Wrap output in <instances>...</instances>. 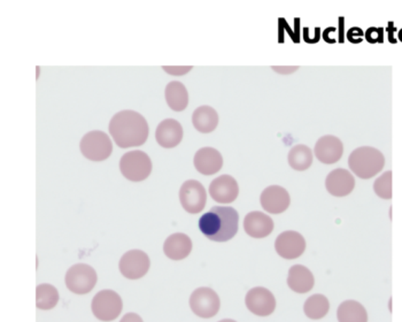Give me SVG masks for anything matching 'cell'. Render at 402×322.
I'll list each match as a JSON object with an SVG mask.
<instances>
[{
  "label": "cell",
  "mask_w": 402,
  "mask_h": 322,
  "mask_svg": "<svg viewBox=\"0 0 402 322\" xmlns=\"http://www.w3.org/2000/svg\"><path fill=\"white\" fill-rule=\"evenodd\" d=\"M179 200L186 212L191 214H198L205 209L207 194H206L203 185L199 181L189 180L181 187Z\"/></svg>",
  "instance_id": "9"
},
{
  "label": "cell",
  "mask_w": 402,
  "mask_h": 322,
  "mask_svg": "<svg viewBox=\"0 0 402 322\" xmlns=\"http://www.w3.org/2000/svg\"><path fill=\"white\" fill-rule=\"evenodd\" d=\"M384 30L383 28H369L366 30V38L369 43H383L384 41Z\"/></svg>",
  "instance_id": "29"
},
{
  "label": "cell",
  "mask_w": 402,
  "mask_h": 322,
  "mask_svg": "<svg viewBox=\"0 0 402 322\" xmlns=\"http://www.w3.org/2000/svg\"><path fill=\"white\" fill-rule=\"evenodd\" d=\"M110 136L121 149L140 147L149 138V125L142 114L134 110H121L110 123Z\"/></svg>",
  "instance_id": "1"
},
{
  "label": "cell",
  "mask_w": 402,
  "mask_h": 322,
  "mask_svg": "<svg viewBox=\"0 0 402 322\" xmlns=\"http://www.w3.org/2000/svg\"><path fill=\"white\" fill-rule=\"evenodd\" d=\"M275 249L278 256L284 259H297L304 254L306 250V241L301 234L287 230L280 234L275 242Z\"/></svg>",
  "instance_id": "11"
},
{
  "label": "cell",
  "mask_w": 402,
  "mask_h": 322,
  "mask_svg": "<svg viewBox=\"0 0 402 322\" xmlns=\"http://www.w3.org/2000/svg\"><path fill=\"white\" fill-rule=\"evenodd\" d=\"M120 170L125 179L132 182H142L152 172V161L143 151H130L120 161Z\"/></svg>",
  "instance_id": "4"
},
{
  "label": "cell",
  "mask_w": 402,
  "mask_h": 322,
  "mask_svg": "<svg viewBox=\"0 0 402 322\" xmlns=\"http://www.w3.org/2000/svg\"><path fill=\"white\" fill-rule=\"evenodd\" d=\"M98 276L95 269L87 264H78L68 269L66 286L76 295H87L95 288Z\"/></svg>",
  "instance_id": "7"
},
{
  "label": "cell",
  "mask_w": 402,
  "mask_h": 322,
  "mask_svg": "<svg viewBox=\"0 0 402 322\" xmlns=\"http://www.w3.org/2000/svg\"><path fill=\"white\" fill-rule=\"evenodd\" d=\"M164 71L169 73L170 75H176V76H179V75H185L189 71L192 69V67H164Z\"/></svg>",
  "instance_id": "31"
},
{
  "label": "cell",
  "mask_w": 402,
  "mask_h": 322,
  "mask_svg": "<svg viewBox=\"0 0 402 322\" xmlns=\"http://www.w3.org/2000/svg\"><path fill=\"white\" fill-rule=\"evenodd\" d=\"M80 152L91 161H104L113 152V144L104 132L88 133L80 144Z\"/></svg>",
  "instance_id": "6"
},
{
  "label": "cell",
  "mask_w": 402,
  "mask_h": 322,
  "mask_svg": "<svg viewBox=\"0 0 402 322\" xmlns=\"http://www.w3.org/2000/svg\"><path fill=\"white\" fill-rule=\"evenodd\" d=\"M261 206L265 212L271 214H280L289 209L291 198L289 192L280 185H270L265 188L260 197Z\"/></svg>",
  "instance_id": "13"
},
{
  "label": "cell",
  "mask_w": 402,
  "mask_h": 322,
  "mask_svg": "<svg viewBox=\"0 0 402 322\" xmlns=\"http://www.w3.org/2000/svg\"><path fill=\"white\" fill-rule=\"evenodd\" d=\"M59 301V293L51 284H41L36 288V306L39 310H52Z\"/></svg>",
  "instance_id": "27"
},
{
  "label": "cell",
  "mask_w": 402,
  "mask_h": 322,
  "mask_svg": "<svg viewBox=\"0 0 402 322\" xmlns=\"http://www.w3.org/2000/svg\"><path fill=\"white\" fill-rule=\"evenodd\" d=\"M245 233L253 239H265L274 230V221L265 213L254 211L244 219Z\"/></svg>",
  "instance_id": "18"
},
{
  "label": "cell",
  "mask_w": 402,
  "mask_h": 322,
  "mask_svg": "<svg viewBox=\"0 0 402 322\" xmlns=\"http://www.w3.org/2000/svg\"><path fill=\"white\" fill-rule=\"evenodd\" d=\"M349 166L360 179H371L384 168V155L375 147H358L349 155Z\"/></svg>",
  "instance_id": "3"
},
{
  "label": "cell",
  "mask_w": 402,
  "mask_h": 322,
  "mask_svg": "<svg viewBox=\"0 0 402 322\" xmlns=\"http://www.w3.org/2000/svg\"><path fill=\"white\" fill-rule=\"evenodd\" d=\"M194 167L203 175H214L223 166V157L214 147H203L194 155Z\"/></svg>",
  "instance_id": "17"
},
{
  "label": "cell",
  "mask_w": 402,
  "mask_h": 322,
  "mask_svg": "<svg viewBox=\"0 0 402 322\" xmlns=\"http://www.w3.org/2000/svg\"><path fill=\"white\" fill-rule=\"evenodd\" d=\"M399 39L402 42V29L399 31Z\"/></svg>",
  "instance_id": "35"
},
{
  "label": "cell",
  "mask_w": 402,
  "mask_h": 322,
  "mask_svg": "<svg viewBox=\"0 0 402 322\" xmlns=\"http://www.w3.org/2000/svg\"><path fill=\"white\" fill-rule=\"evenodd\" d=\"M325 187L329 194L334 197H345L354 189V176L349 173V170L337 168L327 176Z\"/></svg>",
  "instance_id": "16"
},
{
  "label": "cell",
  "mask_w": 402,
  "mask_h": 322,
  "mask_svg": "<svg viewBox=\"0 0 402 322\" xmlns=\"http://www.w3.org/2000/svg\"><path fill=\"white\" fill-rule=\"evenodd\" d=\"M120 322H144L143 319L136 313H127Z\"/></svg>",
  "instance_id": "32"
},
{
  "label": "cell",
  "mask_w": 402,
  "mask_h": 322,
  "mask_svg": "<svg viewBox=\"0 0 402 322\" xmlns=\"http://www.w3.org/2000/svg\"><path fill=\"white\" fill-rule=\"evenodd\" d=\"M149 256L144 251L132 250L123 254L120 260L119 269L121 274L129 280L143 278L149 269Z\"/></svg>",
  "instance_id": "10"
},
{
  "label": "cell",
  "mask_w": 402,
  "mask_h": 322,
  "mask_svg": "<svg viewBox=\"0 0 402 322\" xmlns=\"http://www.w3.org/2000/svg\"><path fill=\"white\" fill-rule=\"evenodd\" d=\"M221 301L218 294L211 288H198L190 297V308L196 316L209 319L220 311Z\"/></svg>",
  "instance_id": "8"
},
{
  "label": "cell",
  "mask_w": 402,
  "mask_h": 322,
  "mask_svg": "<svg viewBox=\"0 0 402 322\" xmlns=\"http://www.w3.org/2000/svg\"><path fill=\"white\" fill-rule=\"evenodd\" d=\"M209 194L216 203H233L238 197V183L227 174L218 176L209 185Z\"/></svg>",
  "instance_id": "14"
},
{
  "label": "cell",
  "mask_w": 402,
  "mask_h": 322,
  "mask_svg": "<svg viewBox=\"0 0 402 322\" xmlns=\"http://www.w3.org/2000/svg\"><path fill=\"white\" fill-rule=\"evenodd\" d=\"M337 316L339 322H368L366 308L356 301H346L340 304Z\"/></svg>",
  "instance_id": "24"
},
{
  "label": "cell",
  "mask_w": 402,
  "mask_h": 322,
  "mask_svg": "<svg viewBox=\"0 0 402 322\" xmlns=\"http://www.w3.org/2000/svg\"><path fill=\"white\" fill-rule=\"evenodd\" d=\"M245 303L248 310L255 316H268L274 313L276 308V299L268 289L256 286L250 289L246 295Z\"/></svg>",
  "instance_id": "12"
},
{
  "label": "cell",
  "mask_w": 402,
  "mask_h": 322,
  "mask_svg": "<svg viewBox=\"0 0 402 322\" xmlns=\"http://www.w3.org/2000/svg\"><path fill=\"white\" fill-rule=\"evenodd\" d=\"M239 215L233 207L214 206L200 218L199 229L207 239L228 242L238 232Z\"/></svg>",
  "instance_id": "2"
},
{
  "label": "cell",
  "mask_w": 402,
  "mask_h": 322,
  "mask_svg": "<svg viewBox=\"0 0 402 322\" xmlns=\"http://www.w3.org/2000/svg\"><path fill=\"white\" fill-rule=\"evenodd\" d=\"M155 138H157V142L160 147H164V149H173L182 142V125L177 120H164L157 128Z\"/></svg>",
  "instance_id": "19"
},
{
  "label": "cell",
  "mask_w": 402,
  "mask_h": 322,
  "mask_svg": "<svg viewBox=\"0 0 402 322\" xmlns=\"http://www.w3.org/2000/svg\"><path fill=\"white\" fill-rule=\"evenodd\" d=\"M287 159L290 166L293 170L302 172L308 170L313 165V151L305 144H298L290 150Z\"/></svg>",
  "instance_id": "25"
},
{
  "label": "cell",
  "mask_w": 402,
  "mask_h": 322,
  "mask_svg": "<svg viewBox=\"0 0 402 322\" xmlns=\"http://www.w3.org/2000/svg\"><path fill=\"white\" fill-rule=\"evenodd\" d=\"M315 284L314 275L307 267L295 265L290 269L287 276V286L297 294H307L313 289Z\"/></svg>",
  "instance_id": "20"
},
{
  "label": "cell",
  "mask_w": 402,
  "mask_h": 322,
  "mask_svg": "<svg viewBox=\"0 0 402 322\" xmlns=\"http://www.w3.org/2000/svg\"><path fill=\"white\" fill-rule=\"evenodd\" d=\"M273 69H274V71H276V72L280 73V74L287 75V74H291V73L292 72H295V71L298 69V67H293V66L273 67Z\"/></svg>",
  "instance_id": "33"
},
{
  "label": "cell",
  "mask_w": 402,
  "mask_h": 322,
  "mask_svg": "<svg viewBox=\"0 0 402 322\" xmlns=\"http://www.w3.org/2000/svg\"><path fill=\"white\" fill-rule=\"evenodd\" d=\"M220 322H236V321L235 320L226 319V320H222V321Z\"/></svg>",
  "instance_id": "34"
},
{
  "label": "cell",
  "mask_w": 402,
  "mask_h": 322,
  "mask_svg": "<svg viewBox=\"0 0 402 322\" xmlns=\"http://www.w3.org/2000/svg\"><path fill=\"white\" fill-rule=\"evenodd\" d=\"M347 36H349L351 43H360L362 41V37H364V31L360 28H351L347 33Z\"/></svg>",
  "instance_id": "30"
},
{
  "label": "cell",
  "mask_w": 402,
  "mask_h": 322,
  "mask_svg": "<svg viewBox=\"0 0 402 322\" xmlns=\"http://www.w3.org/2000/svg\"><path fill=\"white\" fill-rule=\"evenodd\" d=\"M192 251V241L185 234L170 235L164 244V252L171 260H183Z\"/></svg>",
  "instance_id": "21"
},
{
  "label": "cell",
  "mask_w": 402,
  "mask_h": 322,
  "mask_svg": "<svg viewBox=\"0 0 402 322\" xmlns=\"http://www.w3.org/2000/svg\"><path fill=\"white\" fill-rule=\"evenodd\" d=\"M123 303L119 294L113 290H102L93 297L92 313L100 321L110 322L117 319L122 312Z\"/></svg>",
  "instance_id": "5"
},
{
  "label": "cell",
  "mask_w": 402,
  "mask_h": 322,
  "mask_svg": "<svg viewBox=\"0 0 402 322\" xmlns=\"http://www.w3.org/2000/svg\"><path fill=\"white\" fill-rule=\"evenodd\" d=\"M374 190L379 197L383 199L392 198V172L388 170L383 175L379 176L374 183Z\"/></svg>",
  "instance_id": "28"
},
{
  "label": "cell",
  "mask_w": 402,
  "mask_h": 322,
  "mask_svg": "<svg viewBox=\"0 0 402 322\" xmlns=\"http://www.w3.org/2000/svg\"><path fill=\"white\" fill-rule=\"evenodd\" d=\"M168 106L175 112H182L188 108L189 93L184 84L177 80L170 82L164 91Z\"/></svg>",
  "instance_id": "23"
},
{
  "label": "cell",
  "mask_w": 402,
  "mask_h": 322,
  "mask_svg": "<svg viewBox=\"0 0 402 322\" xmlns=\"http://www.w3.org/2000/svg\"><path fill=\"white\" fill-rule=\"evenodd\" d=\"M192 123L198 132L209 134L214 132L218 125V114L211 106H200L194 110Z\"/></svg>",
  "instance_id": "22"
},
{
  "label": "cell",
  "mask_w": 402,
  "mask_h": 322,
  "mask_svg": "<svg viewBox=\"0 0 402 322\" xmlns=\"http://www.w3.org/2000/svg\"><path fill=\"white\" fill-rule=\"evenodd\" d=\"M330 310V303L325 296L321 294L310 296L304 305V312L312 320L324 318Z\"/></svg>",
  "instance_id": "26"
},
{
  "label": "cell",
  "mask_w": 402,
  "mask_h": 322,
  "mask_svg": "<svg viewBox=\"0 0 402 322\" xmlns=\"http://www.w3.org/2000/svg\"><path fill=\"white\" fill-rule=\"evenodd\" d=\"M314 153L323 164H334L343 157L344 145L334 135H325L316 142Z\"/></svg>",
  "instance_id": "15"
}]
</instances>
